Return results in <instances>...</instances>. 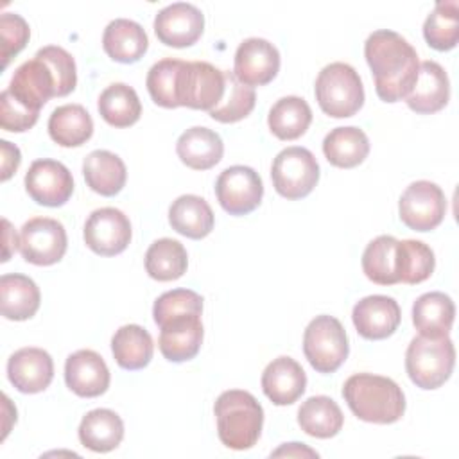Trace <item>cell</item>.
I'll return each mask as SVG.
<instances>
[{
	"label": "cell",
	"mask_w": 459,
	"mask_h": 459,
	"mask_svg": "<svg viewBox=\"0 0 459 459\" xmlns=\"http://www.w3.org/2000/svg\"><path fill=\"white\" fill-rule=\"evenodd\" d=\"M124 437L122 418L111 409H93L82 416L79 441L93 452H111Z\"/></svg>",
	"instance_id": "f1b7e54d"
},
{
	"label": "cell",
	"mask_w": 459,
	"mask_h": 459,
	"mask_svg": "<svg viewBox=\"0 0 459 459\" xmlns=\"http://www.w3.org/2000/svg\"><path fill=\"white\" fill-rule=\"evenodd\" d=\"M455 364V348L448 335L414 337L405 351V369L412 384L421 389H437L443 385Z\"/></svg>",
	"instance_id": "277c9868"
},
{
	"label": "cell",
	"mask_w": 459,
	"mask_h": 459,
	"mask_svg": "<svg viewBox=\"0 0 459 459\" xmlns=\"http://www.w3.org/2000/svg\"><path fill=\"white\" fill-rule=\"evenodd\" d=\"M364 57L375 77L377 95L384 102L405 99L418 77V54L398 32L375 30L364 43Z\"/></svg>",
	"instance_id": "6da1fadb"
},
{
	"label": "cell",
	"mask_w": 459,
	"mask_h": 459,
	"mask_svg": "<svg viewBox=\"0 0 459 459\" xmlns=\"http://www.w3.org/2000/svg\"><path fill=\"white\" fill-rule=\"evenodd\" d=\"M100 117L113 127H129L138 122L142 115V104L136 91L124 84H109L99 97L97 102Z\"/></svg>",
	"instance_id": "8d00e7d4"
},
{
	"label": "cell",
	"mask_w": 459,
	"mask_h": 459,
	"mask_svg": "<svg viewBox=\"0 0 459 459\" xmlns=\"http://www.w3.org/2000/svg\"><path fill=\"white\" fill-rule=\"evenodd\" d=\"M312 109L305 99L289 95L278 99L269 109L267 124L271 133L280 140H296L308 129Z\"/></svg>",
	"instance_id": "836d02e7"
},
{
	"label": "cell",
	"mask_w": 459,
	"mask_h": 459,
	"mask_svg": "<svg viewBox=\"0 0 459 459\" xmlns=\"http://www.w3.org/2000/svg\"><path fill=\"white\" fill-rule=\"evenodd\" d=\"M169 222L179 235L199 240L213 230L215 217L206 199L185 194L172 201L169 208Z\"/></svg>",
	"instance_id": "83f0119b"
},
{
	"label": "cell",
	"mask_w": 459,
	"mask_h": 459,
	"mask_svg": "<svg viewBox=\"0 0 459 459\" xmlns=\"http://www.w3.org/2000/svg\"><path fill=\"white\" fill-rule=\"evenodd\" d=\"M280 70L278 48L264 38L244 39L235 52L233 74L246 86L269 84Z\"/></svg>",
	"instance_id": "5bb4252c"
},
{
	"label": "cell",
	"mask_w": 459,
	"mask_h": 459,
	"mask_svg": "<svg viewBox=\"0 0 459 459\" xmlns=\"http://www.w3.org/2000/svg\"><path fill=\"white\" fill-rule=\"evenodd\" d=\"M224 95V70L206 61H183L178 84L179 106L212 111Z\"/></svg>",
	"instance_id": "9c48e42d"
},
{
	"label": "cell",
	"mask_w": 459,
	"mask_h": 459,
	"mask_svg": "<svg viewBox=\"0 0 459 459\" xmlns=\"http://www.w3.org/2000/svg\"><path fill=\"white\" fill-rule=\"evenodd\" d=\"M350 344L341 321L333 316H316L303 333V353L317 373H333L348 359Z\"/></svg>",
	"instance_id": "8992f818"
},
{
	"label": "cell",
	"mask_w": 459,
	"mask_h": 459,
	"mask_svg": "<svg viewBox=\"0 0 459 459\" xmlns=\"http://www.w3.org/2000/svg\"><path fill=\"white\" fill-rule=\"evenodd\" d=\"M82 174L86 185L104 197L117 195L127 179V170L122 158L104 149L91 151L84 158Z\"/></svg>",
	"instance_id": "484cf974"
},
{
	"label": "cell",
	"mask_w": 459,
	"mask_h": 459,
	"mask_svg": "<svg viewBox=\"0 0 459 459\" xmlns=\"http://www.w3.org/2000/svg\"><path fill=\"white\" fill-rule=\"evenodd\" d=\"M183 61L181 59H161L154 63L147 74V91L154 104L161 108H179L178 100V84H179V72Z\"/></svg>",
	"instance_id": "60d3db41"
},
{
	"label": "cell",
	"mask_w": 459,
	"mask_h": 459,
	"mask_svg": "<svg viewBox=\"0 0 459 459\" xmlns=\"http://www.w3.org/2000/svg\"><path fill=\"white\" fill-rule=\"evenodd\" d=\"M455 305L445 292H425L412 305V323L420 335L443 337L452 330Z\"/></svg>",
	"instance_id": "d4e9b609"
},
{
	"label": "cell",
	"mask_w": 459,
	"mask_h": 459,
	"mask_svg": "<svg viewBox=\"0 0 459 459\" xmlns=\"http://www.w3.org/2000/svg\"><path fill=\"white\" fill-rule=\"evenodd\" d=\"M41 294L38 285L25 274H4L0 278L2 316L11 321L30 319L39 308Z\"/></svg>",
	"instance_id": "4316f807"
},
{
	"label": "cell",
	"mask_w": 459,
	"mask_h": 459,
	"mask_svg": "<svg viewBox=\"0 0 459 459\" xmlns=\"http://www.w3.org/2000/svg\"><path fill=\"white\" fill-rule=\"evenodd\" d=\"M39 111L30 109L20 102L9 90H4L0 95V126L4 131L23 133L29 131L38 122Z\"/></svg>",
	"instance_id": "ee69618b"
},
{
	"label": "cell",
	"mask_w": 459,
	"mask_h": 459,
	"mask_svg": "<svg viewBox=\"0 0 459 459\" xmlns=\"http://www.w3.org/2000/svg\"><path fill=\"white\" fill-rule=\"evenodd\" d=\"M307 387V375L292 357H278L262 373L264 394L274 405L294 403Z\"/></svg>",
	"instance_id": "7402d4cb"
},
{
	"label": "cell",
	"mask_w": 459,
	"mask_h": 459,
	"mask_svg": "<svg viewBox=\"0 0 459 459\" xmlns=\"http://www.w3.org/2000/svg\"><path fill=\"white\" fill-rule=\"evenodd\" d=\"M176 152L186 167L194 170H208L222 160L224 143L215 131L195 126L178 138Z\"/></svg>",
	"instance_id": "603a6c76"
},
{
	"label": "cell",
	"mask_w": 459,
	"mask_h": 459,
	"mask_svg": "<svg viewBox=\"0 0 459 459\" xmlns=\"http://www.w3.org/2000/svg\"><path fill=\"white\" fill-rule=\"evenodd\" d=\"M30 36L29 23L14 13H4L0 16V39H2V59L4 68L9 65V59L25 48Z\"/></svg>",
	"instance_id": "f6af8a7d"
},
{
	"label": "cell",
	"mask_w": 459,
	"mask_h": 459,
	"mask_svg": "<svg viewBox=\"0 0 459 459\" xmlns=\"http://www.w3.org/2000/svg\"><path fill=\"white\" fill-rule=\"evenodd\" d=\"M203 29L204 16L201 9L186 2H176L163 7L154 18L156 38L167 47H190L201 38Z\"/></svg>",
	"instance_id": "9a60e30c"
},
{
	"label": "cell",
	"mask_w": 459,
	"mask_h": 459,
	"mask_svg": "<svg viewBox=\"0 0 459 459\" xmlns=\"http://www.w3.org/2000/svg\"><path fill=\"white\" fill-rule=\"evenodd\" d=\"M188 265L186 249L179 240L160 238L154 240L145 253V271L152 280L172 281L185 274Z\"/></svg>",
	"instance_id": "d590c367"
},
{
	"label": "cell",
	"mask_w": 459,
	"mask_h": 459,
	"mask_svg": "<svg viewBox=\"0 0 459 459\" xmlns=\"http://www.w3.org/2000/svg\"><path fill=\"white\" fill-rule=\"evenodd\" d=\"M203 298L190 289H174L163 292L152 307V317L158 326L163 323L183 317V316H201Z\"/></svg>",
	"instance_id": "b9f144b4"
},
{
	"label": "cell",
	"mask_w": 459,
	"mask_h": 459,
	"mask_svg": "<svg viewBox=\"0 0 459 459\" xmlns=\"http://www.w3.org/2000/svg\"><path fill=\"white\" fill-rule=\"evenodd\" d=\"M65 382L70 391L82 398H95L109 387V369L93 350H77L65 362Z\"/></svg>",
	"instance_id": "ac0fdd59"
},
{
	"label": "cell",
	"mask_w": 459,
	"mask_h": 459,
	"mask_svg": "<svg viewBox=\"0 0 459 459\" xmlns=\"http://www.w3.org/2000/svg\"><path fill=\"white\" fill-rule=\"evenodd\" d=\"M278 455H287V457H317V452L308 448L303 443H285L283 446H280L278 450H274L271 454V457H278Z\"/></svg>",
	"instance_id": "7dc6e473"
},
{
	"label": "cell",
	"mask_w": 459,
	"mask_h": 459,
	"mask_svg": "<svg viewBox=\"0 0 459 459\" xmlns=\"http://www.w3.org/2000/svg\"><path fill=\"white\" fill-rule=\"evenodd\" d=\"M271 179L281 197L301 199L308 195L319 181L317 160L305 147H287L276 154L271 167Z\"/></svg>",
	"instance_id": "52a82bcc"
},
{
	"label": "cell",
	"mask_w": 459,
	"mask_h": 459,
	"mask_svg": "<svg viewBox=\"0 0 459 459\" xmlns=\"http://www.w3.org/2000/svg\"><path fill=\"white\" fill-rule=\"evenodd\" d=\"M316 100L323 113L333 118L353 117L364 104V86L348 63L326 65L316 79Z\"/></svg>",
	"instance_id": "5b68a950"
},
{
	"label": "cell",
	"mask_w": 459,
	"mask_h": 459,
	"mask_svg": "<svg viewBox=\"0 0 459 459\" xmlns=\"http://www.w3.org/2000/svg\"><path fill=\"white\" fill-rule=\"evenodd\" d=\"M48 134L61 147H79L93 134V120L81 104H65L52 111Z\"/></svg>",
	"instance_id": "4dcf8cb0"
},
{
	"label": "cell",
	"mask_w": 459,
	"mask_h": 459,
	"mask_svg": "<svg viewBox=\"0 0 459 459\" xmlns=\"http://www.w3.org/2000/svg\"><path fill=\"white\" fill-rule=\"evenodd\" d=\"M201 316H183L160 326V351L170 362L194 359L203 344Z\"/></svg>",
	"instance_id": "44dd1931"
},
{
	"label": "cell",
	"mask_w": 459,
	"mask_h": 459,
	"mask_svg": "<svg viewBox=\"0 0 459 459\" xmlns=\"http://www.w3.org/2000/svg\"><path fill=\"white\" fill-rule=\"evenodd\" d=\"M2 224H4V256H2V262H7L11 253L16 251V247L20 246V238L16 237V233L11 228L7 219H2Z\"/></svg>",
	"instance_id": "c3c4849f"
},
{
	"label": "cell",
	"mask_w": 459,
	"mask_h": 459,
	"mask_svg": "<svg viewBox=\"0 0 459 459\" xmlns=\"http://www.w3.org/2000/svg\"><path fill=\"white\" fill-rule=\"evenodd\" d=\"M7 90L20 102L39 111L48 99L56 97V79L48 65L34 56L14 70Z\"/></svg>",
	"instance_id": "d6986e66"
},
{
	"label": "cell",
	"mask_w": 459,
	"mask_h": 459,
	"mask_svg": "<svg viewBox=\"0 0 459 459\" xmlns=\"http://www.w3.org/2000/svg\"><path fill=\"white\" fill-rule=\"evenodd\" d=\"M298 423L312 437L328 439L339 434L344 423L341 407L330 396H310L298 411Z\"/></svg>",
	"instance_id": "1f68e13d"
},
{
	"label": "cell",
	"mask_w": 459,
	"mask_h": 459,
	"mask_svg": "<svg viewBox=\"0 0 459 459\" xmlns=\"http://www.w3.org/2000/svg\"><path fill=\"white\" fill-rule=\"evenodd\" d=\"M2 181H7L13 172H16V169L20 167L22 156H20V149L16 145H13L7 140H2Z\"/></svg>",
	"instance_id": "bcb514c9"
},
{
	"label": "cell",
	"mask_w": 459,
	"mask_h": 459,
	"mask_svg": "<svg viewBox=\"0 0 459 459\" xmlns=\"http://www.w3.org/2000/svg\"><path fill=\"white\" fill-rule=\"evenodd\" d=\"M342 396L350 411L368 423H394L405 412V396L402 387L380 375L357 373L342 385Z\"/></svg>",
	"instance_id": "7a4b0ae2"
},
{
	"label": "cell",
	"mask_w": 459,
	"mask_h": 459,
	"mask_svg": "<svg viewBox=\"0 0 459 459\" xmlns=\"http://www.w3.org/2000/svg\"><path fill=\"white\" fill-rule=\"evenodd\" d=\"M436 265L432 249L421 240H398V278L402 283L425 281Z\"/></svg>",
	"instance_id": "ab89813d"
},
{
	"label": "cell",
	"mask_w": 459,
	"mask_h": 459,
	"mask_svg": "<svg viewBox=\"0 0 459 459\" xmlns=\"http://www.w3.org/2000/svg\"><path fill=\"white\" fill-rule=\"evenodd\" d=\"M65 226L50 217L29 219L20 230V253L34 265H52L66 253Z\"/></svg>",
	"instance_id": "30bf717a"
},
{
	"label": "cell",
	"mask_w": 459,
	"mask_h": 459,
	"mask_svg": "<svg viewBox=\"0 0 459 459\" xmlns=\"http://www.w3.org/2000/svg\"><path fill=\"white\" fill-rule=\"evenodd\" d=\"M362 271L373 283H398V240L391 235H380L371 240L362 253Z\"/></svg>",
	"instance_id": "e575fe53"
},
{
	"label": "cell",
	"mask_w": 459,
	"mask_h": 459,
	"mask_svg": "<svg viewBox=\"0 0 459 459\" xmlns=\"http://www.w3.org/2000/svg\"><path fill=\"white\" fill-rule=\"evenodd\" d=\"M7 378L20 393H41L54 378V360L41 348H20L7 360Z\"/></svg>",
	"instance_id": "e0dca14e"
},
{
	"label": "cell",
	"mask_w": 459,
	"mask_h": 459,
	"mask_svg": "<svg viewBox=\"0 0 459 459\" xmlns=\"http://www.w3.org/2000/svg\"><path fill=\"white\" fill-rule=\"evenodd\" d=\"M25 190L38 204L57 208L63 206L72 192L74 179L70 170L56 160H36L25 174Z\"/></svg>",
	"instance_id": "4fadbf2b"
},
{
	"label": "cell",
	"mask_w": 459,
	"mask_h": 459,
	"mask_svg": "<svg viewBox=\"0 0 459 459\" xmlns=\"http://www.w3.org/2000/svg\"><path fill=\"white\" fill-rule=\"evenodd\" d=\"M104 52L118 63H136L149 47L143 27L127 18L109 22L102 34Z\"/></svg>",
	"instance_id": "cb8c5ba5"
},
{
	"label": "cell",
	"mask_w": 459,
	"mask_h": 459,
	"mask_svg": "<svg viewBox=\"0 0 459 459\" xmlns=\"http://www.w3.org/2000/svg\"><path fill=\"white\" fill-rule=\"evenodd\" d=\"M256 102L255 90L242 84L233 72L224 70V95L208 115L222 124H233L246 118Z\"/></svg>",
	"instance_id": "f35d334b"
},
{
	"label": "cell",
	"mask_w": 459,
	"mask_h": 459,
	"mask_svg": "<svg viewBox=\"0 0 459 459\" xmlns=\"http://www.w3.org/2000/svg\"><path fill=\"white\" fill-rule=\"evenodd\" d=\"M36 57L45 61L54 74L56 79V97H65L74 91L77 84L75 61L72 54H68L63 47L48 45L36 52Z\"/></svg>",
	"instance_id": "7bdbcfd3"
},
{
	"label": "cell",
	"mask_w": 459,
	"mask_h": 459,
	"mask_svg": "<svg viewBox=\"0 0 459 459\" xmlns=\"http://www.w3.org/2000/svg\"><path fill=\"white\" fill-rule=\"evenodd\" d=\"M446 212V199L441 190L432 181H414L411 183L398 203L400 221L414 231H430L441 224Z\"/></svg>",
	"instance_id": "ba28073f"
},
{
	"label": "cell",
	"mask_w": 459,
	"mask_h": 459,
	"mask_svg": "<svg viewBox=\"0 0 459 459\" xmlns=\"http://www.w3.org/2000/svg\"><path fill=\"white\" fill-rule=\"evenodd\" d=\"M450 99V82L445 68L436 61H423L418 68V77L403 99L407 106L421 115H430L446 106Z\"/></svg>",
	"instance_id": "ffe728a7"
},
{
	"label": "cell",
	"mask_w": 459,
	"mask_h": 459,
	"mask_svg": "<svg viewBox=\"0 0 459 459\" xmlns=\"http://www.w3.org/2000/svg\"><path fill=\"white\" fill-rule=\"evenodd\" d=\"M217 434L231 450L251 448L262 432L264 409L258 400L242 389H230L219 394L213 405Z\"/></svg>",
	"instance_id": "3957f363"
},
{
	"label": "cell",
	"mask_w": 459,
	"mask_h": 459,
	"mask_svg": "<svg viewBox=\"0 0 459 459\" xmlns=\"http://www.w3.org/2000/svg\"><path fill=\"white\" fill-rule=\"evenodd\" d=\"M111 351L120 368L129 371L142 369L152 359V337L140 325H124L111 339Z\"/></svg>",
	"instance_id": "d6a6232c"
},
{
	"label": "cell",
	"mask_w": 459,
	"mask_h": 459,
	"mask_svg": "<svg viewBox=\"0 0 459 459\" xmlns=\"http://www.w3.org/2000/svg\"><path fill=\"white\" fill-rule=\"evenodd\" d=\"M215 195L222 210L230 215L253 212L264 195V183L256 170L246 165L224 169L215 181Z\"/></svg>",
	"instance_id": "8fae6325"
},
{
	"label": "cell",
	"mask_w": 459,
	"mask_h": 459,
	"mask_svg": "<svg viewBox=\"0 0 459 459\" xmlns=\"http://www.w3.org/2000/svg\"><path fill=\"white\" fill-rule=\"evenodd\" d=\"M84 242L100 256H115L131 242V222L117 208L106 206L90 213L84 222Z\"/></svg>",
	"instance_id": "7c38bea8"
},
{
	"label": "cell",
	"mask_w": 459,
	"mask_h": 459,
	"mask_svg": "<svg viewBox=\"0 0 459 459\" xmlns=\"http://www.w3.org/2000/svg\"><path fill=\"white\" fill-rule=\"evenodd\" d=\"M323 152L333 167L353 169L369 154V140L359 127H335L325 136Z\"/></svg>",
	"instance_id": "f546056e"
},
{
	"label": "cell",
	"mask_w": 459,
	"mask_h": 459,
	"mask_svg": "<svg viewBox=\"0 0 459 459\" xmlns=\"http://www.w3.org/2000/svg\"><path fill=\"white\" fill-rule=\"evenodd\" d=\"M457 2L445 0L437 2L434 11L427 16L423 23L425 41L439 52L452 50L459 41V14Z\"/></svg>",
	"instance_id": "74e56055"
},
{
	"label": "cell",
	"mask_w": 459,
	"mask_h": 459,
	"mask_svg": "<svg viewBox=\"0 0 459 459\" xmlns=\"http://www.w3.org/2000/svg\"><path fill=\"white\" fill-rule=\"evenodd\" d=\"M351 319L360 337L380 341L394 333L402 321V312L393 298L373 294L355 303Z\"/></svg>",
	"instance_id": "2e32d148"
}]
</instances>
